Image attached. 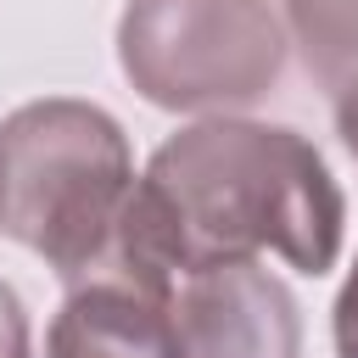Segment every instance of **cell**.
Listing matches in <instances>:
<instances>
[{"label": "cell", "instance_id": "cell-2", "mask_svg": "<svg viewBox=\"0 0 358 358\" xmlns=\"http://www.w3.org/2000/svg\"><path fill=\"white\" fill-rule=\"evenodd\" d=\"M134 196V157L112 112L28 101L0 123V235L39 252L56 280H101Z\"/></svg>", "mask_w": 358, "mask_h": 358}, {"label": "cell", "instance_id": "cell-3", "mask_svg": "<svg viewBox=\"0 0 358 358\" xmlns=\"http://www.w3.org/2000/svg\"><path fill=\"white\" fill-rule=\"evenodd\" d=\"M117 62L162 112H229L280 84L285 28L268 0H129Z\"/></svg>", "mask_w": 358, "mask_h": 358}, {"label": "cell", "instance_id": "cell-1", "mask_svg": "<svg viewBox=\"0 0 358 358\" xmlns=\"http://www.w3.org/2000/svg\"><path fill=\"white\" fill-rule=\"evenodd\" d=\"M341 224L347 201L313 140L274 123L213 117L157 145L134 179L106 274L173 291V280L196 268L252 263L257 252L324 274L341 252Z\"/></svg>", "mask_w": 358, "mask_h": 358}, {"label": "cell", "instance_id": "cell-4", "mask_svg": "<svg viewBox=\"0 0 358 358\" xmlns=\"http://www.w3.org/2000/svg\"><path fill=\"white\" fill-rule=\"evenodd\" d=\"M168 313L179 358H302L296 296L257 257L173 280Z\"/></svg>", "mask_w": 358, "mask_h": 358}, {"label": "cell", "instance_id": "cell-5", "mask_svg": "<svg viewBox=\"0 0 358 358\" xmlns=\"http://www.w3.org/2000/svg\"><path fill=\"white\" fill-rule=\"evenodd\" d=\"M45 358H179L168 291L123 274L73 285L50 319Z\"/></svg>", "mask_w": 358, "mask_h": 358}, {"label": "cell", "instance_id": "cell-7", "mask_svg": "<svg viewBox=\"0 0 358 358\" xmlns=\"http://www.w3.org/2000/svg\"><path fill=\"white\" fill-rule=\"evenodd\" d=\"M0 358H28V313L6 280H0Z\"/></svg>", "mask_w": 358, "mask_h": 358}, {"label": "cell", "instance_id": "cell-9", "mask_svg": "<svg viewBox=\"0 0 358 358\" xmlns=\"http://www.w3.org/2000/svg\"><path fill=\"white\" fill-rule=\"evenodd\" d=\"M336 129H341L347 151L358 157V84H352V90H341V101H336Z\"/></svg>", "mask_w": 358, "mask_h": 358}, {"label": "cell", "instance_id": "cell-6", "mask_svg": "<svg viewBox=\"0 0 358 358\" xmlns=\"http://www.w3.org/2000/svg\"><path fill=\"white\" fill-rule=\"evenodd\" d=\"M285 22L302 67L324 90L358 84V0H285Z\"/></svg>", "mask_w": 358, "mask_h": 358}, {"label": "cell", "instance_id": "cell-8", "mask_svg": "<svg viewBox=\"0 0 358 358\" xmlns=\"http://www.w3.org/2000/svg\"><path fill=\"white\" fill-rule=\"evenodd\" d=\"M336 352L358 358V263H352V274H347V285L336 296Z\"/></svg>", "mask_w": 358, "mask_h": 358}]
</instances>
